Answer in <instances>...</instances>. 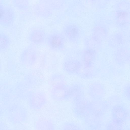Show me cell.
Here are the masks:
<instances>
[{"mask_svg":"<svg viewBox=\"0 0 130 130\" xmlns=\"http://www.w3.org/2000/svg\"><path fill=\"white\" fill-rule=\"evenodd\" d=\"M64 40L63 36L60 34L54 33L48 36L47 41L50 47L54 50H58L63 47Z\"/></svg>","mask_w":130,"mask_h":130,"instance_id":"cell-1","label":"cell"},{"mask_svg":"<svg viewBox=\"0 0 130 130\" xmlns=\"http://www.w3.org/2000/svg\"><path fill=\"white\" fill-rule=\"evenodd\" d=\"M31 41L35 44H40L42 43L45 38L44 32L40 30H36L31 32L29 37Z\"/></svg>","mask_w":130,"mask_h":130,"instance_id":"cell-2","label":"cell"},{"mask_svg":"<svg viewBox=\"0 0 130 130\" xmlns=\"http://www.w3.org/2000/svg\"><path fill=\"white\" fill-rule=\"evenodd\" d=\"M64 33L66 37L72 41L75 40L79 36L78 29L75 26H71L66 28L64 30Z\"/></svg>","mask_w":130,"mask_h":130,"instance_id":"cell-3","label":"cell"},{"mask_svg":"<svg viewBox=\"0 0 130 130\" xmlns=\"http://www.w3.org/2000/svg\"><path fill=\"white\" fill-rule=\"evenodd\" d=\"M10 44L9 36L4 33L0 32V53L5 52L9 47Z\"/></svg>","mask_w":130,"mask_h":130,"instance_id":"cell-4","label":"cell"},{"mask_svg":"<svg viewBox=\"0 0 130 130\" xmlns=\"http://www.w3.org/2000/svg\"><path fill=\"white\" fill-rule=\"evenodd\" d=\"M35 54L30 50H26L24 51L21 56V60L26 64H31L35 58Z\"/></svg>","mask_w":130,"mask_h":130,"instance_id":"cell-5","label":"cell"},{"mask_svg":"<svg viewBox=\"0 0 130 130\" xmlns=\"http://www.w3.org/2000/svg\"><path fill=\"white\" fill-rule=\"evenodd\" d=\"M80 66L79 63L75 60H70L64 62L63 67L64 69L68 72H73L77 70Z\"/></svg>","mask_w":130,"mask_h":130,"instance_id":"cell-6","label":"cell"},{"mask_svg":"<svg viewBox=\"0 0 130 130\" xmlns=\"http://www.w3.org/2000/svg\"><path fill=\"white\" fill-rule=\"evenodd\" d=\"M1 68V63H0V70Z\"/></svg>","mask_w":130,"mask_h":130,"instance_id":"cell-7","label":"cell"}]
</instances>
